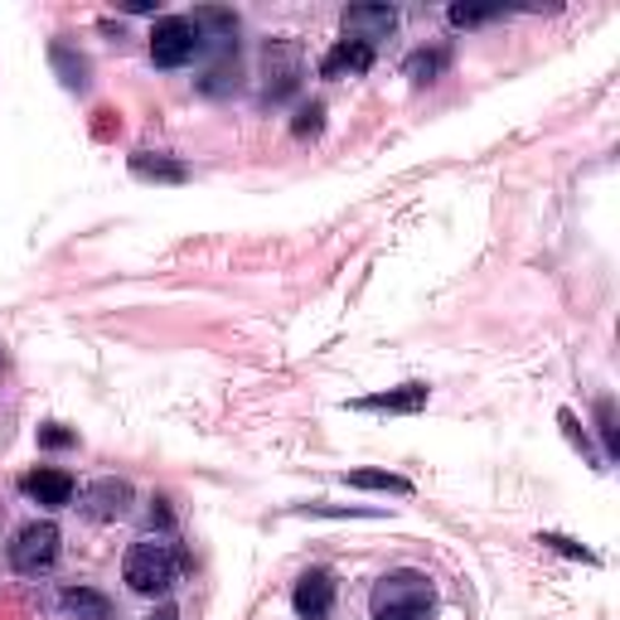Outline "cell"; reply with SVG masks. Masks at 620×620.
Here are the masks:
<instances>
[{"mask_svg": "<svg viewBox=\"0 0 620 620\" xmlns=\"http://www.w3.org/2000/svg\"><path fill=\"white\" fill-rule=\"evenodd\" d=\"M184 567V553L170 543V538H142V543L126 548V563H122V577L132 591L142 596H160L174 587V577H180Z\"/></svg>", "mask_w": 620, "mask_h": 620, "instance_id": "cell-1", "label": "cell"}, {"mask_svg": "<svg viewBox=\"0 0 620 620\" xmlns=\"http://www.w3.org/2000/svg\"><path fill=\"white\" fill-rule=\"evenodd\" d=\"M437 591H431V577L427 572H413V567H397L388 577H379L373 587V616H388V611H431Z\"/></svg>", "mask_w": 620, "mask_h": 620, "instance_id": "cell-2", "label": "cell"}, {"mask_svg": "<svg viewBox=\"0 0 620 620\" xmlns=\"http://www.w3.org/2000/svg\"><path fill=\"white\" fill-rule=\"evenodd\" d=\"M58 543H64L58 523L34 519L15 533V543H10V567H15L20 577H40V572H49L58 563Z\"/></svg>", "mask_w": 620, "mask_h": 620, "instance_id": "cell-3", "label": "cell"}, {"mask_svg": "<svg viewBox=\"0 0 620 620\" xmlns=\"http://www.w3.org/2000/svg\"><path fill=\"white\" fill-rule=\"evenodd\" d=\"M199 49H204V34L194 30L190 15H166L150 30V58H156V68H184Z\"/></svg>", "mask_w": 620, "mask_h": 620, "instance_id": "cell-4", "label": "cell"}, {"mask_svg": "<svg viewBox=\"0 0 620 620\" xmlns=\"http://www.w3.org/2000/svg\"><path fill=\"white\" fill-rule=\"evenodd\" d=\"M78 509H83L88 519H98V523L126 519V514H132V485L116 480V475L92 480V485H83V495H78Z\"/></svg>", "mask_w": 620, "mask_h": 620, "instance_id": "cell-5", "label": "cell"}, {"mask_svg": "<svg viewBox=\"0 0 620 620\" xmlns=\"http://www.w3.org/2000/svg\"><path fill=\"white\" fill-rule=\"evenodd\" d=\"M301 83V64H296V44H286V40H277V44H267V88H262V98L267 102H282L291 98Z\"/></svg>", "mask_w": 620, "mask_h": 620, "instance_id": "cell-6", "label": "cell"}, {"mask_svg": "<svg viewBox=\"0 0 620 620\" xmlns=\"http://www.w3.org/2000/svg\"><path fill=\"white\" fill-rule=\"evenodd\" d=\"M354 413H393V417H413L427 407V388L422 383H403V388H388V393H369V397H354Z\"/></svg>", "mask_w": 620, "mask_h": 620, "instance_id": "cell-7", "label": "cell"}, {"mask_svg": "<svg viewBox=\"0 0 620 620\" xmlns=\"http://www.w3.org/2000/svg\"><path fill=\"white\" fill-rule=\"evenodd\" d=\"M291 606H296L301 620H325L335 606V577L330 572H306L296 582V591H291Z\"/></svg>", "mask_w": 620, "mask_h": 620, "instance_id": "cell-8", "label": "cell"}, {"mask_svg": "<svg viewBox=\"0 0 620 620\" xmlns=\"http://www.w3.org/2000/svg\"><path fill=\"white\" fill-rule=\"evenodd\" d=\"M397 30V10L393 5H354L345 10V34H354V44H369L373 40H388V34Z\"/></svg>", "mask_w": 620, "mask_h": 620, "instance_id": "cell-9", "label": "cell"}, {"mask_svg": "<svg viewBox=\"0 0 620 620\" xmlns=\"http://www.w3.org/2000/svg\"><path fill=\"white\" fill-rule=\"evenodd\" d=\"M20 489H25L34 505H44V509L74 505V475H68V471H30L25 480H20Z\"/></svg>", "mask_w": 620, "mask_h": 620, "instance_id": "cell-10", "label": "cell"}, {"mask_svg": "<svg viewBox=\"0 0 620 620\" xmlns=\"http://www.w3.org/2000/svg\"><path fill=\"white\" fill-rule=\"evenodd\" d=\"M373 68V49L369 44H354V40H339L330 54L320 58V78H359Z\"/></svg>", "mask_w": 620, "mask_h": 620, "instance_id": "cell-11", "label": "cell"}, {"mask_svg": "<svg viewBox=\"0 0 620 620\" xmlns=\"http://www.w3.org/2000/svg\"><path fill=\"white\" fill-rule=\"evenodd\" d=\"M132 174H136V180H146V184H184V180H190V170H184L180 160L160 156V150H136V156H132Z\"/></svg>", "mask_w": 620, "mask_h": 620, "instance_id": "cell-12", "label": "cell"}, {"mask_svg": "<svg viewBox=\"0 0 620 620\" xmlns=\"http://www.w3.org/2000/svg\"><path fill=\"white\" fill-rule=\"evenodd\" d=\"M64 611L78 616V620H108L112 616V601L102 591H88V587H68L64 591Z\"/></svg>", "mask_w": 620, "mask_h": 620, "instance_id": "cell-13", "label": "cell"}, {"mask_svg": "<svg viewBox=\"0 0 620 620\" xmlns=\"http://www.w3.org/2000/svg\"><path fill=\"white\" fill-rule=\"evenodd\" d=\"M441 68H447V49H417V54H407L403 74L413 78L417 88H427V83H437L441 78Z\"/></svg>", "mask_w": 620, "mask_h": 620, "instance_id": "cell-14", "label": "cell"}, {"mask_svg": "<svg viewBox=\"0 0 620 620\" xmlns=\"http://www.w3.org/2000/svg\"><path fill=\"white\" fill-rule=\"evenodd\" d=\"M49 58H54L58 78H64V88H74V92H83V88H88V58H83V54H74L68 44H54Z\"/></svg>", "mask_w": 620, "mask_h": 620, "instance_id": "cell-15", "label": "cell"}, {"mask_svg": "<svg viewBox=\"0 0 620 620\" xmlns=\"http://www.w3.org/2000/svg\"><path fill=\"white\" fill-rule=\"evenodd\" d=\"M345 485L354 489H383V495H413V480L393 475V471H349Z\"/></svg>", "mask_w": 620, "mask_h": 620, "instance_id": "cell-16", "label": "cell"}, {"mask_svg": "<svg viewBox=\"0 0 620 620\" xmlns=\"http://www.w3.org/2000/svg\"><path fill=\"white\" fill-rule=\"evenodd\" d=\"M228 88H238V68H233V58H224V64H214L204 78H199V92H228Z\"/></svg>", "mask_w": 620, "mask_h": 620, "instance_id": "cell-17", "label": "cell"}, {"mask_svg": "<svg viewBox=\"0 0 620 620\" xmlns=\"http://www.w3.org/2000/svg\"><path fill=\"white\" fill-rule=\"evenodd\" d=\"M495 15H499V5H451V25H455V30L489 25Z\"/></svg>", "mask_w": 620, "mask_h": 620, "instance_id": "cell-18", "label": "cell"}, {"mask_svg": "<svg viewBox=\"0 0 620 620\" xmlns=\"http://www.w3.org/2000/svg\"><path fill=\"white\" fill-rule=\"evenodd\" d=\"M538 543H543V548H553V553H563V557H582V563H596V553H591V548L572 543V538H563V533H538Z\"/></svg>", "mask_w": 620, "mask_h": 620, "instance_id": "cell-19", "label": "cell"}, {"mask_svg": "<svg viewBox=\"0 0 620 620\" xmlns=\"http://www.w3.org/2000/svg\"><path fill=\"white\" fill-rule=\"evenodd\" d=\"M320 126H325V108H320V102H311V108H301V112H296V122H291V132H296L301 142H306V136H315V132H320Z\"/></svg>", "mask_w": 620, "mask_h": 620, "instance_id": "cell-20", "label": "cell"}, {"mask_svg": "<svg viewBox=\"0 0 620 620\" xmlns=\"http://www.w3.org/2000/svg\"><path fill=\"white\" fill-rule=\"evenodd\" d=\"M596 422H601L606 461H611V455H616V407H611V397H601V403H596Z\"/></svg>", "mask_w": 620, "mask_h": 620, "instance_id": "cell-21", "label": "cell"}, {"mask_svg": "<svg viewBox=\"0 0 620 620\" xmlns=\"http://www.w3.org/2000/svg\"><path fill=\"white\" fill-rule=\"evenodd\" d=\"M306 514H330V519H379V509H345V505H325V499H315V505H306Z\"/></svg>", "mask_w": 620, "mask_h": 620, "instance_id": "cell-22", "label": "cell"}, {"mask_svg": "<svg viewBox=\"0 0 620 620\" xmlns=\"http://www.w3.org/2000/svg\"><path fill=\"white\" fill-rule=\"evenodd\" d=\"M557 422H563V427H567V437H572V441H577V447H582V451H587V455H591V447H587V431H582V427H577V417H572V413H557ZM591 461H596V455H591ZM596 465H601V461H596Z\"/></svg>", "mask_w": 620, "mask_h": 620, "instance_id": "cell-23", "label": "cell"}, {"mask_svg": "<svg viewBox=\"0 0 620 620\" xmlns=\"http://www.w3.org/2000/svg\"><path fill=\"white\" fill-rule=\"evenodd\" d=\"M40 441H44V447H68V441H74V431H58V427H49V431H40Z\"/></svg>", "mask_w": 620, "mask_h": 620, "instance_id": "cell-24", "label": "cell"}, {"mask_svg": "<svg viewBox=\"0 0 620 620\" xmlns=\"http://www.w3.org/2000/svg\"><path fill=\"white\" fill-rule=\"evenodd\" d=\"M126 10H132V15H156L160 0H126Z\"/></svg>", "mask_w": 620, "mask_h": 620, "instance_id": "cell-25", "label": "cell"}, {"mask_svg": "<svg viewBox=\"0 0 620 620\" xmlns=\"http://www.w3.org/2000/svg\"><path fill=\"white\" fill-rule=\"evenodd\" d=\"M170 499H156V509H150V523H160V529H170Z\"/></svg>", "mask_w": 620, "mask_h": 620, "instance_id": "cell-26", "label": "cell"}, {"mask_svg": "<svg viewBox=\"0 0 620 620\" xmlns=\"http://www.w3.org/2000/svg\"><path fill=\"white\" fill-rule=\"evenodd\" d=\"M373 620H427L422 611H388V616H373Z\"/></svg>", "mask_w": 620, "mask_h": 620, "instance_id": "cell-27", "label": "cell"}, {"mask_svg": "<svg viewBox=\"0 0 620 620\" xmlns=\"http://www.w3.org/2000/svg\"><path fill=\"white\" fill-rule=\"evenodd\" d=\"M150 620H180V611H174V606H160V611L150 616Z\"/></svg>", "mask_w": 620, "mask_h": 620, "instance_id": "cell-28", "label": "cell"}]
</instances>
